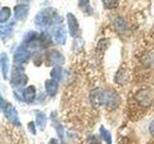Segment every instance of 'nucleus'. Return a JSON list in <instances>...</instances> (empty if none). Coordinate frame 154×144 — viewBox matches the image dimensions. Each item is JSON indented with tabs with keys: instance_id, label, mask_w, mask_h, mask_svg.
Here are the masks:
<instances>
[{
	"instance_id": "nucleus-1",
	"label": "nucleus",
	"mask_w": 154,
	"mask_h": 144,
	"mask_svg": "<svg viewBox=\"0 0 154 144\" xmlns=\"http://www.w3.org/2000/svg\"><path fill=\"white\" fill-rule=\"evenodd\" d=\"M56 19H60L57 16H54V12L52 10H43L41 13H38L36 16V24L41 28H46L52 25L53 21H56Z\"/></svg>"
},
{
	"instance_id": "nucleus-2",
	"label": "nucleus",
	"mask_w": 154,
	"mask_h": 144,
	"mask_svg": "<svg viewBox=\"0 0 154 144\" xmlns=\"http://www.w3.org/2000/svg\"><path fill=\"white\" fill-rule=\"evenodd\" d=\"M91 104L94 109H99L101 106L105 105L106 92H103L100 88H94L90 94Z\"/></svg>"
},
{
	"instance_id": "nucleus-3",
	"label": "nucleus",
	"mask_w": 154,
	"mask_h": 144,
	"mask_svg": "<svg viewBox=\"0 0 154 144\" xmlns=\"http://www.w3.org/2000/svg\"><path fill=\"white\" fill-rule=\"evenodd\" d=\"M1 109L4 112L6 117L10 120L11 122L19 125V120H18V116H17V112L16 109H14L12 105H10L8 103L5 104L4 100L2 99V104H1Z\"/></svg>"
},
{
	"instance_id": "nucleus-4",
	"label": "nucleus",
	"mask_w": 154,
	"mask_h": 144,
	"mask_svg": "<svg viewBox=\"0 0 154 144\" xmlns=\"http://www.w3.org/2000/svg\"><path fill=\"white\" fill-rule=\"evenodd\" d=\"M135 99L137 100V102L142 106V107L147 108L152 103V95L150 91L148 90H142L138 92L135 96Z\"/></svg>"
},
{
	"instance_id": "nucleus-5",
	"label": "nucleus",
	"mask_w": 154,
	"mask_h": 144,
	"mask_svg": "<svg viewBox=\"0 0 154 144\" xmlns=\"http://www.w3.org/2000/svg\"><path fill=\"white\" fill-rule=\"evenodd\" d=\"M66 18H67V25H69L70 36L74 38L77 37L79 34V24L76 17L72 14L69 13L66 14Z\"/></svg>"
},
{
	"instance_id": "nucleus-6",
	"label": "nucleus",
	"mask_w": 154,
	"mask_h": 144,
	"mask_svg": "<svg viewBox=\"0 0 154 144\" xmlns=\"http://www.w3.org/2000/svg\"><path fill=\"white\" fill-rule=\"evenodd\" d=\"M29 59H30V53L26 49H24V48H19V49L14 53V64H24V62H26Z\"/></svg>"
},
{
	"instance_id": "nucleus-7",
	"label": "nucleus",
	"mask_w": 154,
	"mask_h": 144,
	"mask_svg": "<svg viewBox=\"0 0 154 144\" xmlns=\"http://www.w3.org/2000/svg\"><path fill=\"white\" fill-rule=\"evenodd\" d=\"M29 12V6L28 5H17V6L14 7V17L18 20H21V19L25 18L28 14Z\"/></svg>"
},
{
	"instance_id": "nucleus-8",
	"label": "nucleus",
	"mask_w": 154,
	"mask_h": 144,
	"mask_svg": "<svg viewBox=\"0 0 154 144\" xmlns=\"http://www.w3.org/2000/svg\"><path fill=\"white\" fill-rule=\"evenodd\" d=\"M47 60L51 64H61L64 62V57L59 52L51 50L47 53Z\"/></svg>"
},
{
	"instance_id": "nucleus-9",
	"label": "nucleus",
	"mask_w": 154,
	"mask_h": 144,
	"mask_svg": "<svg viewBox=\"0 0 154 144\" xmlns=\"http://www.w3.org/2000/svg\"><path fill=\"white\" fill-rule=\"evenodd\" d=\"M0 64H1V69H2V75L5 80L8 79V73H9V59L8 56L2 53L0 57Z\"/></svg>"
},
{
	"instance_id": "nucleus-10",
	"label": "nucleus",
	"mask_w": 154,
	"mask_h": 144,
	"mask_svg": "<svg viewBox=\"0 0 154 144\" xmlns=\"http://www.w3.org/2000/svg\"><path fill=\"white\" fill-rule=\"evenodd\" d=\"M45 89L50 96H54L58 90V82L54 79L47 80L45 82Z\"/></svg>"
},
{
	"instance_id": "nucleus-11",
	"label": "nucleus",
	"mask_w": 154,
	"mask_h": 144,
	"mask_svg": "<svg viewBox=\"0 0 154 144\" xmlns=\"http://www.w3.org/2000/svg\"><path fill=\"white\" fill-rule=\"evenodd\" d=\"M54 40L57 43L59 44H65L66 40V34L64 27H59L55 32L54 35Z\"/></svg>"
},
{
	"instance_id": "nucleus-12",
	"label": "nucleus",
	"mask_w": 154,
	"mask_h": 144,
	"mask_svg": "<svg viewBox=\"0 0 154 144\" xmlns=\"http://www.w3.org/2000/svg\"><path fill=\"white\" fill-rule=\"evenodd\" d=\"M23 97H24V100L27 101V102H32V101L36 97L35 86H28V88H26L25 90H24Z\"/></svg>"
},
{
	"instance_id": "nucleus-13",
	"label": "nucleus",
	"mask_w": 154,
	"mask_h": 144,
	"mask_svg": "<svg viewBox=\"0 0 154 144\" xmlns=\"http://www.w3.org/2000/svg\"><path fill=\"white\" fill-rule=\"evenodd\" d=\"M114 25H115L116 30H117L119 33H122V34L125 33V31H126V29H127L126 22H125V20L122 17L116 18L115 21H114Z\"/></svg>"
},
{
	"instance_id": "nucleus-14",
	"label": "nucleus",
	"mask_w": 154,
	"mask_h": 144,
	"mask_svg": "<svg viewBox=\"0 0 154 144\" xmlns=\"http://www.w3.org/2000/svg\"><path fill=\"white\" fill-rule=\"evenodd\" d=\"M36 120H37V126L38 127V129L41 131H43L46 126V116L45 114L42 112H37V116H36Z\"/></svg>"
},
{
	"instance_id": "nucleus-15",
	"label": "nucleus",
	"mask_w": 154,
	"mask_h": 144,
	"mask_svg": "<svg viewBox=\"0 0 154 144\" xmlns=\"http://www.w3.org/2000/svg\"><path fill=\"white\" fill-rule=\"evenodd\" d=\"M99 133H100V136L102 137L104 140L106 141L107 144H111L112 143V136H111V134L109 131H107L103 126H101L100 129H99Z\"/></svg>"
},
{
	"instance_id": "nucleus-16",
	"label": "nucleus",
	"mask_w": 154,
	"mask_h": 144,
	"mask_svg": "<svg viewBox=\"0 0 154 144\" xmlns=\"http://www.w3.org/2000/svg\"><path fill=\"white\" fill-rule=\"evenodd\" d=\"M10 16H11V10L9 7H3L1 9V12H0V22L4 23L6 22Z\"/></svg>"
},
{
	"instance_id": "nucleus-17",
	"label": "nucleus",
	"mask_w": 154,
	"mask_h": 144,
	"mask_svg": "<svg viewBox=\"0 0 154 144\" xmlns=\"http://www.w3.org/2000/svg\"><path fill=\"white\" fill-rule=\"evenodd\" d=\"M62 76H63V68L59 66H56L52 69L51 71V77L57 82H59L62 80Z\"/></svg>"
},
{
	"instance_id": "nucleus-18",
	"label": "nucleus",
	"mask_w": 154,
	"mask_h": 144,
	"mask_svg": "<svg viewBox=\"0 0 154 144\" xmlns=\"http://www.w3.org/2000/svg\"><path fill=\"white\" fill-rule=\"evenodd\" d=\"M79 7L81 8V10H83L85 13L89 14L91 12L89 0H79Z\"/></svg>"
},
{
	"instance_id": "nucleus-19",
	"label": "nucleus",
	"mask_w": 154,
	"mask_h": 144,
	"mask_svg": "<svg viewBox=\"0 0 154 144\" xmlns=\"http://www.w3.org/2000/svg\"><path fill=\"white\" fill-rule=\"evenodd\" d=\"M119 0H102L106 9H115L118 7Z\"/></svg>"
},
{
	"instance_id": "nucleus-20",
	"label": "nucleus",
	"mask_w": 154,
	"mask_h": 144,
	"mask_svg": "<svg viewBox=\"0 0 154 144\" xmlns=\"http://www.w3.org/2000/svg\"><path fill=\"white\" fill-rule=\"evenodd\" d=\"M0 30H1V35H2V37L8 36L13 31V24H10V25H6V26H2Z\"/></svg>"
},
{
	"instance_id": "nucleus-21",
	"label": "nucleus",
	"mask_w": 154,
	"mask_h": 144,
	"mask_svg": "<svg viewBox=\"0 0 154 144\" xmlns=\"http://www.w3.org/2000/svg\"><path fill=\"white\" fill-rule=\"evenodd\" d=\"M28 127H29V130H30V132H32L33 134H36V129H35V124L34 122H30L28 124Z\"/></svg>"
},
{
	"instance_id": "nucleus-22",
	"label": "nucleus",
	"mask_w": 154,
	"mask_h": 144,
	"mask_svg": "<svg viewBox=\"0 0 154 144\" xmlns=\"http://www.w3.org/2000/svg\"><path fill=\"white\" fill-rule=\"evenodd\" d=\"M56 130H57V133L58 134H59V136L61 138H63V127L61 126V125H59V126L56 127Z\"/></svg>"
},
{
	"instance_id": "nucleus-23",
	"label": "nucleus",
	"mask_w": 154,
	"mask_h": 144,
	"mask_svg": "<svg viewBox=\"0 0 154 144\" xmlns=\"http://www.w3.org/2000/svg\"><path fill=\"white\" fill-rule=\"evenodd\" d=\"M149 132H150L151 136L154 137V120H153V121L151 122L150 126H149Z\"/></svg>"
},
{
	"instance_id": "nucleus-24",
	"label": "nucleus",
	"mask_w": 154,
	"mask_h": 144,
	"mask_svg": "<svg viewBox=\"0 0 154 144\" xmlns=\"http://www.w3.org/2000/svg\"><path fill=\"white\" fill-rule=\"evenodd\" d=\"M48 144H58V143H57V140H56V139L52 138L51 140L49 141V143H48Z\"/></svg>"
}]
</instances>
